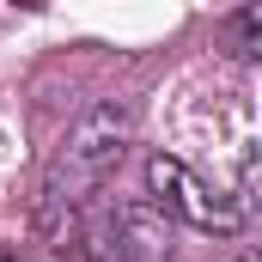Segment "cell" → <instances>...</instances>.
Returning a JSON list of instances; mask_svg holds the SVG:
<instances>
[{
    "label": "cell",
    "instance_id": "obj_1",
    "mask_svg": "<svg viewBox=\"0 0 262 262\" xmlns=\"http://www.w3.org/2000/svg\"><path fill=\"white\" fill-rule=\"evenodd\" d=\"M146 177H152L159 201H165V207H177L189 226H201V232H232V226H238V207H213L207 189H201L177 159H152V165H146Z\"/></svg>",
    "mask_w": 262,
    "mask_h": 262
}]
</instances>
